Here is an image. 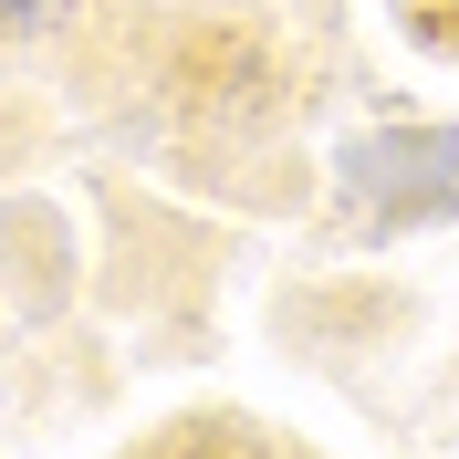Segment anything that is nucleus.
Masks as SVG:
<instances>
[{"label": "nucleus", "mask_w": 459, "mask_h": 459, "mask_svg": "<svg viewBox=\"0 0 459 459\" xmlns=\"http://www.w3.org/2000/svg\"><path fill=\"white\" fill-rule=\"evenodd\" d=\"M84 292L94 272H84V240H74V209L53 188H11L0 199V303L22 324H63Z\"/></svg>", "instance_id": "nucleus-2"}, {"label": "nucleus", "mask_w": 459, "mask_h": 459, "mask_svg": "<svg viewBox=\"0 0 459 459\" xmlns=\"http://www.w3.org/2000/svg\"><path fill=\"white\" fill-rule=\"evenodd\" d=\"M324 209L366 251L459 220V126H438V115H376V126H355L324 157Z\"/></svg>", "instance_id": "nucleus-1"}, {"label": "nucleus", "mask_w": 459, "mask_h": 459, "mask_svg": "<svg viewBox=\"0 0 459 459\" xmlns=\"http://www.w3.org/2000/svg\"><path fill=\"white\" fill-rule=\"evenodd\" d=\"M84 31V0H0V53H63Z\"/></svg>", "instance_id": "nucleus-4"}, {"label": "nucleus", "mask_w": 459, "mask_h": 459, "mask_svg": "<svg viewBox=\"0 0 459 459\" xmlns=\"http://www.w3.org/2000/svg\"><path fill=\"white\" fill-rule=\"evenodd\" d=\"M397 22L429 42V53H449L459 63V0H397Z\"/></svg>", "instance_id": "nucleus-5"}, {"label": "nucleus", "mask_w": 459, "mask_h": 459, "mask_svg": "<svg viewBox=\"0 0 459 459\" xmlns=\"http://www.w3.org/2000/svg\"><path fill=\"white\" fill-rule=\"evenodd\" d=\"M126 459H314V449H292L282 429H261V418H240V407H188V418H168V429H146Z\"/></svg>", "instance_id": "nucleus-3"}]
</instances>
